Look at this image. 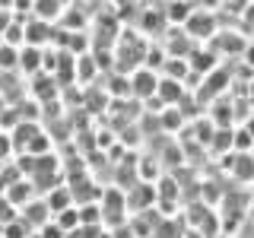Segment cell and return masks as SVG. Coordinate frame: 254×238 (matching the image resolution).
I'll return each mask as SVG.
<instances>
[{
    "instance_id": "cell-1",
    "label": "cell",
    "mask_w": 254,
    "mask_h": 238,
    "mask_svg": "<svg viewBox=\"0 0 254 238\" xmlns=\"http://www.w3.org/2000/svg\"><path fill=\"white\" fill-rule=\"evenodd\" d=\"M42 60H45V51H42V48L22 45L19 48V67H16V70H22L26 76H35V73H42Z\"/></svg>"
},
{
    "instance_id": "cell-2",
    "label": "cell",
    "mask_w": 254,
    "mask_h": 238,
    "mask_svg": "<svg viewBox=\"0 0 254 238\" xmlns=\"http://www.w3.org/2000/svg\"><path fill=\"white\" fill-rule=\"evenodd\" d=\"M48 32H51V22H42V19L26 22V45H35V48L48 45Z\"/></svg>"
},
{
    "instance_id": "cell-4",
    "label": "cell",
    "mask_w": 254,
    "mask_h": 238,
    "mask_svg": "<svg viewBox=\"0 0 254 238\" xmlns=\"http://www.w3.org/2000/svg\"><path fill=\"white\" fill-rule=\"evenodd\" d=\"M13 219H19V210H16V206L0 194V229H3L6 222H13Z\"/></svg>"
},
{
    "instance_id": "cell-5",
    "label": "cell",
    "mask_w": 254,
    "mask_h": 238,
    "mask_svg": "<svg viewBox=\"0 0 254 238\" xmlns=\"http://www.w3.org/2000/svg\"><path fill=\"white\" fill-rule=\"evenodd\" d=\"M133 83H137V92H143V95H149V92L156 89V86H153V76H149V73H140Z\"/></svg>"
},
{
    "instance_id": "cell-6",
    "label": "cell",
    "mask_w": 254,
    "mask_h": 238,
    "mask_svg": "<svg viewBox=\"0 0 254 238\" xmlns=\"http://www.w3.org/2000/svg\"><path fill=\"white\" fill-rule=\"evenodd\" d=\"M251 63H254V51H251Z\"/></svg>"
},
{
    "instance_id": "cell-3",
    "label": "cell",
    "mask_w": 254,
    "mask_h": 238,
    "mask_svg": "<svg viewBox=\"0 0 254 238\" xmlns=\"http://www.w3.org/2000/svg\"><path fill=\"white\" fill-rule=\"evenodd\" d=\"M0 235H3V238H29L32 229H29L22 219H13V222H6V226L0 229Z\"/></svg>"
}]
</instances>
